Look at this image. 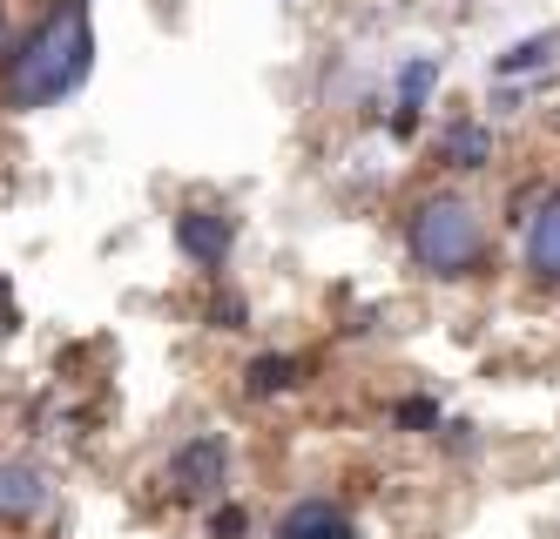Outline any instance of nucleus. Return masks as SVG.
Segmentation results:
<instances>
[{
  "mask_svg": "<svg viewBox=\"0 0 560 539\" xmlns=\"http://www.w3.org/2000/svg\"><path fill=\"white\" fill-rule=\"evenodd\" d=\"M55 506V485L42 466H27V459H0V519H34V513H48Z\"/></svg>",
  "mask_w": 560,
  "mask_h": 539,
  "instance_id": "obj_5",
  "label": "nucleus"
},
{
  "mask_svg": "<svg viewBox=\"0 0 560 539\" xmlns=\"http://www.w3.org/2000/svg\"><path fill=\"white\" fill-rule=\"evenodd\" d=\"M553 48H560V34H534V40H520V48H506V55L493 61V74H500V81H513V74H534L540 61H553Z\"/></svg>",
  "mask_w": 560,
  "mask_h": 539,
  "instance_id": "obj_10",
  "label": "nucleus"
},
{
  "mask_svg": "<svg viewBox=\"0 0 560 539\" xmlns=\"http://www.w3.org/2000/svg\"><path fill=\"white\" fill-rule=\"evenodd\" d=\"M176 250L189 263H203V270H223L230 250H236V223L223 210H183L176 216Z\"/></svg>",
  "mask_w": 560,
  "mask_h": 539,
  "instance_id": "obj_4",
  "label": "nucleus"
},
{
  "mask_svg": "<svg viewBox=\"0 0 560 539\" xmlns=\"http://www.w3.org/2000/svg\"><path fill=\"white\" fill-rule=\"evenodd\" d=\"M89 74H95L89 0H55V8L14 40V55L0 61V102H8L14 115H34V108L68 102Z\"/></svg>",
  "mask_w": 560,
  "mask_h": 539,
  "instance_id": "obj_1",
  "label": "nucleus"
},
{
  "mask_svg": "<svg viewBox=\"0 0 560 539\" xmlns=\"http://www.w3.org/2000/svg\"><path fill=\"white\" fill-rule=\"evenodd\" d=\"M277 539H351V519L331 500H304L277 519Z\"/></svg>",
  "mask_w": 560,
  "mask_h": 539,
  "instance_id": "obj_7",
  "label": "nucleus"
},
{
  "mask_svg": "<svg viewBox=\"0 0 560 539\" xmlns=\"http://www.w3.org/2000/svg\"><path fill=\"white\" fill-rule=\"evenodd\" d=\"M527 270L540 283H560V196H547L540 216L527 223Z\"/></svg>",
  "mask_w": 560,
  "mask_h": 539,
  "instance_id": "obj_6",
  "label": "nucleus"
},
{
  "mask_svg": "<svg viewBox=\"0 0 560 539\" xmlns=\"http://www.w3.org/2000/svg\"><path fill=\"white\" fill-rule=\"evenodd\" d=\"M244 532V513H217V539H236Z\"/></svg>",
  "mask_w": 560,
  "mask_h": 539,
  "instance_id": "obj_12",
  "label": "nucleus"
},
{
  "mask_svg": "<svg viewBox=\"0 0 560 539\" xmlns=\"http://www.w3.org/2000/svg\"><path fill=\"white\" fill-rule=\"evenodd\" d=\"M406 250L432 277H466L479 263V250H487V230H479L466 196H425L406 223Z\"/></svg>",
  "mask_w": 560,
  "mask_h": 539,
  "instance_id": "obj_2",
  "label": "nucleus"
},
{
  "mask_svg": "<svg viewBox=\"0 0 560 539\" xmlns=\"http://www.w3.org/2000/svg\"><path fill=\"white\" fill-rule=\"evenodd\" d=\"M432 81H439V61H432V55H419V61H406V68H398V129H406V121L425 108Z\"/></svg>",
  "mask_w": 560,
  "mask_h": 539,
  "instance_id": "obj_8",
  "label": "nucleus"
},
{
  "mask_svg": "<svg viewBox=\"0 0 560 539\" xmlns=\"http://www.w3.org/2000/svg\"><path fill=\"white\" fill-rule=\"evenodd\" d=\"M230 472V445L217 432H196L189 445H176V459H170V485L183 492V500H210V492L223 485Z\"/></svg>",
  "mask_w": 560,
  "mask_h": 539,
  "instance_id": "obj_3",
  "label": "nucleus"
},
{
  "mask_svg": "<svg viewBox=\"0 0 560 539\" xmlns=\"http://www.w3.org/2000/svg\"><path fill=\"white\" fill-rule=\"evenodd\" d=\"M0 40H8V14H0Z\"/></svg>",
  "mask_w": 560,
  "mask_h": 539,
  "instance_id": "obj_13",
  "label": "nucleus"
},
{
  "mask_svg": "<svg viewBox=\"0 0 560 539\" xmlns=\"http://www.w3.org/2000/svg\"><path fill=\"white\" fill-rule=\"evenodd\" d=\"M487 155H493V136H487V129H472V121L446 129V162H453V169H479Z\"/></svg>",
  "mask_w": 560,
  "mask_h": 539,
  "instance_id": "obj_11",
  "label": "nucleus"
},
{
  "mask_svg": "<svg viewBox=\"0 0 560 539\" xmlns=\"http://www.w3.org/2000/svg\"><path fill=\"white\" fill-rule=\"evenodd\" d=\"M298 358H284V351H270V358H250V371H244V385L257 391V398H270V391H291L298 385Z\"/></svg>",
  "mask_w": 560,
  "mask_h": 539,
  "instance_id": "obj_9",
  "label": "nucleus"
}]
</instances>
